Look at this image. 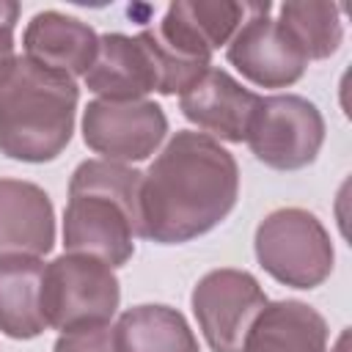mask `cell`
<instances>
[{
    "label": "cell",
    "instance_id": "obj_1",
    "mask_svg": "<svg viewBox=\"0 0 352 352\" xmlns=\"http://www.w3.org/2000/svg\"><path fill=\"white\" fill-rule=\"evenodd\" d=\"M239 198V165L220 140L179 129L140 176L138 236L182 245L220 226Z\"/></svg>",
    "mask_w": 352,
    "mask_h": 352
},
{
    "label": "cell",
    "instance_id": "obj_12",
    "mask_svg": "<svg viewBox=\"0 0 352 352\" xmlns=\"http://www.w3.org/2000/svg\"><path fill=\"white\" fill-rule=\"evenodd\" d=\"M258 99V94L245 88L226 69L209 66L184 94H179V110L187 121L204 129V135L242 143L248 138Z\"/></svg>",
    "mask_w": 352,
    "mask_h": 352
},
{
    "label": "cell",
    "instance_id": "obj_19",
    "mask_svg": "<svg viewBox=\"0 0 352 352\" xmlns=\"http://www.w3.org/2000/svg\"><path fill=\"white\" fill-rule=\"evenodd\" d=\"M52 352H116L113 327L107 324H85L74 330H63L55 338Z\"/></svg>",
    "mask_w": 352,
    "mask_h": 352
},
{
    "label": "cell",
    "instance_id": "obj_11",
    "mask_svg": "<svg viewBox=\"0 0 352 352\" xmlns=\"http://www.w3.org/2000/svg\"><path fill=\"white\" fill-rule=\"evenodd\" d=\"M85 88L99 99L132 102L146 99V94L162 88V74L157 55L140 30L138 36L104 33L99 36V50L85 72Z\"/></svg>",
    "mask_w": 352,
    "mask_h": 352
},
{
    "label": "cell",
    "instance_id": "obj_3",
    "mask_svg": "<svg viewBox=\"0 0 352 352\" xmlns=\"http://www.w3.org/2000/svg\"><path fill=\"white\" fill-rule=\"evenodd\" d=\"M140 176L107 160H85L74 168L63 209L66 253H85L110 267H124L135 256Z\"/></svg>",
    "mask_w": 352,
    "mask_h": 352
},
{
    "label": "cell",
    "instance_id": "obj_10",
    "mask_svg": "<svg viewBox=\"0 0 352 352\" xmlns=\"http://www.w3.org/2000/svg\"><path fill=\"white\" fill-rule=\"evenodd\" d=\"M248 16V3L231 0H176L165 8L154 33L179 58L212 66L214 50L226 47Z\"/></svg>",
    "mask_w": 352,
    "mask_h": 352
},
{
    "label": "cell",
    "instance_id": "obj_13",
    "mask_svg": "<svg viewBox=\"0 0 352 352\" xmlns=\"http://www.w3.org/2000/svg\"><path fill=\"white\" fill-rule=\"evenodd\" d=\"M55 245V209L44 187L0 179V258H41Z\"/></svg>",
    "mask_w": 352,
    "mask_h": 352
},
{
    "label": "cell",
    "instance_id": "obj_20",
    "mask_svg": "<svg viewBox=\"0 0 352 352\" xmlns=\"http://www.w3.org/2000/svg\"><path fill=\"white\" fill-rule=\"evenodd\" d=\"M19 19V3L0 0V63L14 58V28Z\"/></svg>",
    "mask_w": 352,
    "mask_h": 352
},
{
    "label": "cell",
    "instance_id": "obj_15",
    "mask_svg": "<svg viewBox=\"0 0 352 352\" xmlns=\"http://www.w3.org/2000/svg\"><path fill=\"white\" fill-rule=\"evenodd\" d=\"M327 322L302 300L267 302L239 352H327Z\"/></svg>",
    "mask_w": 352,
    "mask_h": 352
},
{
    "label": "cell",
    "instance_id": "obj_9",
    "mask_svg": "<svg viewBox=\"0 0 352 352\" xmlns=\"http://www.w3.org/2000/svg\"><path fill=\"white\" fill-rule=\"evenodd\" d=\"M168 135V116L151 99H94L82 110V140L107 162L148 160Z\"/></svg>",
    "mask_w": 352,
    "mask_h": 352
},
{
    "label": "cell",
    "instance_id": "obj_7",
    "mask_svg": "<svg viewBox=\"0 0 352 352\" xmlns=\"http://www.w3.org/2000/svg\"><path fill=\"white\" fill-rule=\"evenodd\" d=\"M267 302L261 283L248 270L234 267L206 272L190 294L198 330L212 352H239Z\"/></svg>",
    "mask_w": 352,
    "mask_h": 352
},
{
    "label": "cell",
    "instance_id": "obj_17",
    "mask_svg": "<svg viewBox=\"0 0 352 352\" xmlns=\"http://www.w3.org/2000/svg\"><path fill=\"white\" fill-rule=\"evenodd\" d=\"M113 346L116 352H198V338L182 311L146 302L118 316Z\"/></svg>",
    "mask_w": 352,
    "mask_h": 352
},
{
    "label": "cell",
    "instance_id": "obj_4",
    "mask_svg": "<svg viewBox=\"0 0 352 352\" xmlns=\"http://www.w3.org/2000/svg\"><path fill=\"white\" fill-rule=\"evenodd\" d=\"M264 272L292 289H316L333 272L336 250L322 220L300 206L270 212L253 239Z\"/></svg>",
    "mask_w": 352,
    "mask_h": 352
},
{
    "label": "cell",
    "instance_id": "obj_14",
    "mask_svg": "<svg viewBox=\"0 0 352 352\" xmlns=\"http://www.w3.org/2000/svg\"><path fill=\"white\" fill-rule=\"evenodd\" d=\"M22 47L25 58L33 63L74 80L85 77L91 69L99 50V36L88 22L77 16L63 11H38L22 33Z\"/></svg>",
    "mask_w": 352,
    "mask_h": 352
},
{
    "label": "cell",
    "instance_id": "obj_16",
    "mask_svg": "<svg viewBox=\"0 0 352 352\" xmlns=\"http://www.w3.org/2000/svg\"><path fill=\"white\" fill-rule=\"evenodd\" d=\"M41 258H0V333L8 338L28 341L47 330L41 314Z\"/></svg>",
    "mask_w": 352,
    "mask_h": 352
},
{
    "label": "cell",
    "instance_id": "obj_6",
    "mask_svg": "<svg viewBox=\"0 0 352 352\" xmlns=\"http://www.w3.org/2000/svg\"><path fill=\"white\" fill-rule=\"evenodd\" d=\"M253 157L272 170H300L316 160L324 143L319 107L300 94L261 96L248 138Z\"/></svg>",
    "mask_w": 352,
    "mask_h": 352
},
{
    "label": "cell",
    "instance_id": "obj_18",
    "mask_svg": "<svg viewBox=\"0 0 352 352\" xmlns=\"http://www.w3.org/2000/svg\"><path fill=\"white\" fill-rule=\"evenodd\" d=\"M278 19L308 60H324L336 55L344 41L341 6L336 3H283Z\"/></svg>",
    "mask_w": 352,
    "mask_h": 352
},
{
    "label": "cell",
    "instance_id": "obj_2",
    "mask_svg": "<svg viewBox=\"0 0 352 352\" xmlns=\"http://www.w3.org/2000/svg\"><path fill=\"white\" fill-rule=\"evenodd\" d=\"M80 88L72 77L25 55L0 63V154L52 162L72 140Z\"/></svg>",
    "mask_w": 352,
    "mask_h": 352
},
{
    "label": "cell",
    "instance_id": "obj_5",
    "mask_svg": "<svg viewBox=\"0 0 352 352\" xmlns=\"http://www.w3.org/2000/svg\"><path fill=\"white\" fill-rule=\"evenodd\" d=\"M121 302V286L110 264L85 256L63 253L44 264L41 314L52 330H74L85 324H107Z\"/></svg>",
    "mask_w": 352,
    "mask_h": 352
},
{
    "label": "cell",
    "instance_id": "obj_8",
    "mask_svg": "<svg viewBox=\"0 0 352 352\" xmlns=\"http://www.w3.org/2000/svg\"><path fill=\"white\" fill-rule=\"evenodd\" d=\"M270 8L267 0L248 3V16L226 44V58L258 88H289L305 74L308 58Z\"/></svg>",
    "mask_w": 352,
    "mask_h": 352
}]
</instances>
